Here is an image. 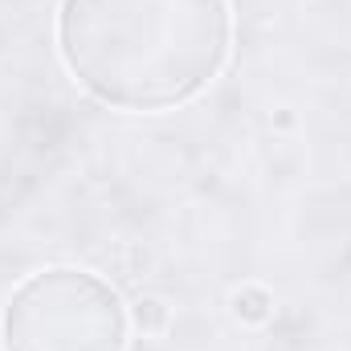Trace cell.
Returning a JSON list of instances; mask_svg holds the SVG:
<instances>
[{"label":"cell","instance_id":"6da1fadb","mask_svg":"<svg viewBox=\"0 0 351 351\" xmlns=\"http://www.w3.org/2000/svg\"><path fill=\"white\" fill-rule=\"evenodd\" d=\"M58 49L98 102L168 110L208 86L229 58L225 0H62Z\"/></svg>","mask_w":351,"mask_h":351},{"label":"cell","instance_id":"7a4b0ae2","mask_svg":"<svg viewBox=\"0 0 351 351\" xmlns=\"http://www.w3.org/2000/svg\"><path fill=\"white\" fill-rule=\"evenodd\" d=\"M127 311L86 269L53 265L25 278L4 306V351H123Z\"/></svg>","mask_w":351,"mask_h":351},{"label":"cell","instance_id":"3957f363","mask_svg":"<svg viewBox=\"0 0 351 351\" xmlns=\"http://www.w3.org/2000/svg\"><path fill=\"white\" fill-rule=\"evenodd\" d=\"M269 315H274V294L265 286L245 282V286L233 290V319H241L250 327H262V323H269Z\"/></svg>","mask_w":351,"mask_h":351},{"label":"cell","instance_id":"277c9868","mask_svg":"<svg viewBox=\"0 0 351 351\" xmlns=\"http://www.w3.org/2000/svg\"><path fill=\"white\" fill-rule=\"evenodd\" d=\"M131 315H135V327H139V331H147V335L168 327V306H164L160 298H139Z\"/></svg>","mask_w":351,"mask_h":351}]
</instances>
